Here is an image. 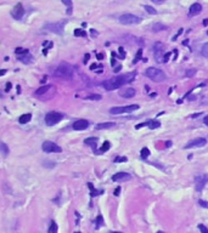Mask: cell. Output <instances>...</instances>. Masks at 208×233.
<instances>
[{"label": "cell", "mask_w": 208, "mask_h": 233, "mask_svg": "<svg viewBox=\"0 0 208 233\" xmlns=\"http://www.w3.org/2000/svg\"><path fill=\"white\" fill-rule=\"evenodd\" d=\"M136 75L135 72L133 73H128V74H124V75H118L116 78H111V79H107L106 82L102 83V86L107 90V91H112V90H116L118 87H121L128 83H132L134 80V77Z\"/></svg>", "instance_id": "6da1fadb"}, {"label": "cell", "mask_w": 208, "mask_h": 233, "mask_svg": "<svg viewBox=\"0 0 208 233\" xmlns=\"http://www.w3.org/2000/svg\"><path fill=\"white\" fill-rule=\"evenodd\" d=\"M145 75L148 79H151L152 82H156V83H161V82H163V80H166V78H167L166 73L163 72V70L158 69V68H155V67L147 68L146 72H145Z\"/></svg>", "instance_id": "7a4b0ae2"}, {"label": "cell", "mask_w": 208, "mask_h": 233, "mask_svg": "<svg viewBox=\"0 0 208 233\" xmlns=\"http://www.w3.org/2000/svg\"><path fill=\"white\" fill-rule=\"evenodd\" d=\"M72 74H73V69L71 66H68L66 63H62L60 65L54 72V75L57 77V78H63V79H69L72 78Z\"/></svg>", "instance_id": "3957f363"}, {"label": "cell", "mask_w": 208, "mask_h": 233, "mask_svg": "<svg viewBox=\"0 0 208 233\" xmlns=\"http://www.w3.org/2000/svg\"><path fill=\"white\" fill-rule=\"evenodd\" d=\"M67 21H60V22H54V23H46L44 26V29L49 30V32H53L55 34H63V29H65V24Z\"/></svg>", "instance_id": "277c9868"}, {"label": "cell", "mask_w": 208, "mask_h": 233, "mask_svg": "<svg viewBox=\"0 0 208 233\" xmlns=\"http://www.w3.org/2000/svg\"><path fill=\"white\" fill-rule=\"evenodd\" d=\"M137 105H129V106H121V107H112L110 109L111 114H124V113H132L134 110H137Z\"/></svg>", "instance_id": "5b68a950"}, {"label": "cell", "mask_w": 208, "mask_h": 233, "mask_svg": "<svg viewBox=\"0 0 208 233\" xmlns=\"http://www.w3.org/2000/svg\"><path fill=\"white\" fill-rule=\"evenodd\" d=\"M62 119H63V114L57 113V112H49L45 115V123L48 126H54L55 124L60 123Z\"/></svg>", "instance_id": "8992f818"}, {"label": "cell", "mask_w": 208, "mask_h": 233, "mask_svg": "<svg viewBox=\"0 0 208 233\" xmlns=\"http://www.w3.org/2000/svg\"><path fill=\"white\" fill-rule=\"evenodd\" d=\"M119 22L122 24H127V26L137 24V23L141 22V18L135 16V15H132V14H123V15L119 16Z\"/></svg>", "instance_id": "52a82bcc"}, {"label": "cell", "mask_w": 208, "mask_h": 233, "mask_svg": "<svg viewBox=\"0 0 208 233\" xmlns=\"http://www.w3.org/2000/svg\"><path fill=\"white\" fill-rule=\"evenodd\" d=\"M42 148L45 153H61L62 152V148L60 146H57L55 142H53V141H45V142H43Z\"/></svg>", "instance_id": "ba28073f"}, {"label": "cell", "mask_w": 208, "mask_h": 233, "mask_svg": "<svg viewBox=\"0 0 208 233\" xmlns=\"http://www.w3.org/2000/svg\"><path fill=\"white\" fill-rule=\"evenodd\" d=\"M207 182H208V175L207 174L195 176V188H196V191L201 192L204 188Z\"/></svg>", "instance_id": "9c48e42d"}, {"label": "cell", "mask_w": 208, "mask_h": 233, "mask_svg": "<svg viewBox=\"0 0 208 233\" xmlns=\"http://www.w3.org/2000/svg\"><path fill=\"white\" fill-rule=\"evenodd\" d=\"M24 15V9H23V5L21 3H18L15 5V7L12 9L11 11V16L15 18V19H21Z\"/></svg>", "instance_id": "30bf717a"}, {"label": "cell", "mask_w": 208, "mask_h": 233, "mask_svg": "<svg viewBox=\"0 0 208 233\" xmlns=\"http://www.w3.org/2000/svg\"><path fill=\"white\" fill-rule=\"evenodd\" d=\"M207 143V140L206 138H202V137H197V138H194L191 141L187 142V145L185 146V148H194V147H203L206 146Z\"/></svg>", "instance_id": "8fae6325"}, {"label": "cell", "mask_w": 208, "mask_h": 233, "mask_svg": "<svg viewBox=\"0 0 208 233\" xmlns=\"http://www.w3.org/2000/svg\"><path fill=\"white\" fill-rule=\"evenodd\" d=\"M89 124H90V123H89L88 120H85V119H79V120L74 121L73 125H72V128H73V130H78V131H81V130H85V129H88Z\"/></svg>", "instance_id": "7c38bea8"}, {"label": "cell", "mask_w": 208, "mask_h": 233, "mask_svg": "<svg viewBox=\"0 0 208 233\" xmlns=\"http://www.w3.org/2000/svg\"><path fill=\"white\" fill-rule=\"evenodd\" d=\"M135 94H136V91L133 87H124L119 91V96L123 98H132L135 96Z\"/></svg>", "instance_id": "4fadbf2b"}, {"label": "cell", "mask_w": 208, "mask_h": 233, "mask_svg": "<svg viewBox=\"0 0 208 233\" xmlns=\"http://www.w3.org/2000/svg\"><path fill=\"white\" fill-rule=\"evenodd\" d=\"M132 176L128 174V173H123V171H121V173H117L112 176V181L114 182H119V181H127V180H130Z\"/></svg>", "instance_id": "5bb4252c"}, {"label": "cell", "mask_w": 208, "mask_h": 233, "mask_svg": "<svg viewBox=\"0 0 208 233\" xmlns=\"http://www.w3.org/2000/svg\"><path fill=\"white\" fill-rule=\"evenodd\" d=\"M202 12V5L199 3H195L189 9V16H197Z\"/></svg>", "instance_id": "9a60e30c"}, {"label": "cell", "mask_w": 208, "mask_h": 233, "mask_svg": "<svg viewBox=\"0 0 208 233\" xmlns=\"http://www.w3.org/2000/svg\"><path fill=\"white\" fill-rule=\"evenodd\" d=\"M17 60L21 61V62L24 63V65H28V63H32L33 62V57H32V55L29 54V52L23 54V55H18V58Z\"/></svg>", "instance_id": "2e32d148"}, {"label": "cell", "mask_w": 208, "mask_h": 233, "mask_svg": "<svg viewBox=\"0 0 208 233\" xmlns=\"http://www.w3.org/2000/svg\"><path fill=\"white\" fill-rule=\"evenodd\" d=\"M97 141H99L97 137H89V138H85V140H84V143L88 145V146H90V147L94 149V152H96L95 146H96V143H97Z\"/></svg>", "instance_id": "e0dca14e"}, {"label": "cell", "mask_w": 208, "mask_h": 233, "mask_svg": "<svg viewBox=\"0 0 208 233\" xmlns=\"http://www.w3.org/2000/svg\"><path fill=\"white\" fill-rule=\"evenodd\" d=\"M31 119H32V115L29 113H26V114H22L18 118V121H19V124H27V123L31 121Z\"/></svg>", "instance_id": "ac0fdd59"}, {"label": "cell", "mask_w": 208, "mask_h": 233, "mask_svg": "<svg viewBox=\"0 0 208 233\" xmlns=\"http://www.w3.org/2000/svg\"><path fill=\"white\" fill-rule=\"evenodd\" d=\"M61 1L67 6V15H72V10H73L72 0H61Z\"/></svg>", "instance_id": "d6986e66"}, {"label": "cell", "mask_w": 208, "mask_h": 233, "mask_svg": "<svg viewBox=\"0 0 208 233\" xmlns=\"http://www.w3.org/2000/svg\"><path fill=\"white\" fill-rule=\"evenodd\" d=\"M114 125H116L114 123H100V124H97V125L95 126V129H96V130H102V129L112 128V126H114Z\"/></svg>", "instance_id": "ffe728a7"}, {"label": "cell", "mask_w": 208, "mask_h": 233, "mask_svg": "<svg viewBox=\"0 0 208 233\" xmlns=\"http://www.w3.org/2000/svg\"><path fill=\"white\" fill-rule=\"evenodd\" d=\"M51 86L50 85H45V86H42V87H39L37 91H35V95L37 96H40V95H44L45 92H48L49 91V89H50Z\"/></svg>", "instance_id": "44dd1931"}, {"label": "cell", "mask_w": 208, "mask_h": 233, "mask_svg": "<svg viewBox=\"0 0 208 233\" xmlns=\"http://www.w3.org/2000/svg\"><path fill=\"white\" fill-rule=\"evenodd\" d=\"M146 125L150 128V129H157V128H160L161 126V123L160 121H156V120H150V121H146Z\"/></svg>", "instance_id": "7402d4cb"}, {"label": "cell", "mask_w": 208, "mask_h": 233, "mask_svg": "<svg viewBox=\"0 0 208 233\" xmlns=\"http://www.w3.org/2000/svg\"><path fill=\"white\" fill-rule=\"evenodd\" d=\"M110 147H111V143L108 142V141H105L104 145H102V147H101L100 149H99V151L96 152V153H105V152H107L108 149H110Z\"/></svg>", "instance_id": "603a6c76"}, {"label": "cell", "mask_w": 208, "mask_h": 233, "mask_svg": "<svg viewBox=\"0 0 208 233\" xmlns=\"http://www.w3.org/2000/svg\"><path fill=\"white\" fill-rule=\"evenodd\" d=\"M163 29H167V26L161 24V23H156V24H153V27H152V30H153V32H160V30H163Z\"/></svg>", "instance_id": "cb8c5ba5"}, {"label": "cell", "mask_w": 208, "mask_h": 233, "mask_svg": "<svg viewBox=\"0 0 208 233\" xmlns=\"http://www.w3.org/2000/svg\"><path fill=\"white\" fill-rule=\"evenodd\" d=\"M140 156H141V158H143V159L148 158V156H150V149L146 148V147H144V148L140 151Z\"/></svg>", "instance_id": "d4e9b609"}, {"label": "cell", "mask_w": 208, "mask_h": 233, "mask_svg": "<svg viewBox=\"0 0 208 233\" xmlns=\"http://www.w3.org/2000/svg\"><path fill=\"white\" fill-rule=\"evenodd\" d=\"M143 58V49H139L137 50V52H136V55H135V58H134V61H133V63H136V62H139Z\"/></svg>", "instance_id": "484cf974"}, {"label": "cell", "mask_w": 208, "mask_h": 233, "mask_svg": "<svg viewBox=\"0 0 208 233\" xmlns=\"http://www.w3.org/2000/svg\"><path fill=\"white\" fill-rule=\"evenodd\" d=\"M0 148H1V154H3V157H6L7 154H9V147L4 143V142H1V146H0Z\"/></svg>", "instance_id": "4316f807"}, {"label": "cell", "mask_w": 208, "mask_h": 233, "mask_svg": "<svg viewBox=\"0 0 208 233\" xmlns=\"http://www.w3.org/2000/svg\"><path fill=\"white\" fill-rule=\"evenodd\" d=\"M95 222H96L95 227H96V228H100V227L104 225V219H102V216H101V215H99V216L96 217V221H95Z\"/></svg>", "instance_id": "83f0119b"}, {"label": "cell", "mask_w": 208, "mask_h": 233, "mask_svg": "<svg viewBox=\"0 0 208 233\" xmlns=\"http://www.w3.org/2000/svg\"><path fill=\"white\" fill-rule=\"evenodd\" d=\"M74 35L76 37H86V32L85 30H83V29H76L74 30Z\"/></svg>", "instance_id": "f1b7e54d"}, {"label": "cell", "mask_w": 208, "mask_h": 233, "mask_svg": "<svg viewBox=\"0 0 208 233\" xmlns=\"http://www.w3.org/2000/svg\"><path fill=\"white\" fill-rule=\"evenodd\" d=\"M145 10H146V12H148L150 15H156L157 14L156 10L152 6H150V5H145Z\"/></svg>", "instance_id": "f546056e"}, {"label": "cell", "mask_w": 208, "mask_h": 233, "mask_svg": "<svg viewBox=\"0 0 208 233\" xmlns=\"http://www.w3.org/2000/svg\"><path fill=\"white\" fill-rule=\"evenodd\" d=\"M57 232V225L55 221H51V226L49 227V233H55Z\"/></svg>", "instance_id": "4dcf8cb0"}, {"label": "cell", "mask_w": 208, "mask_h": 233, "mask_svg": "<svg viewBox=\"0 0 208 233\" xmlns=\"http://www.w3.org/2000/svg\"><path fill=\"white\" fill-rule=\"evenodd\" d=\"M196 74V69L195 68H190V69H187L186 70V73H185V75L187 77V78H191V77H194Z\"/></svg>", "instance_id": "1f68e13d"}, {"label": "cell", "mask_w": 208, "mask_h": 233, "mask_svg": "<svg viewBox=\"0 0 208 233\" xmlns=\"http://www.w3.org/2000/svg\"><path fill=\"white\" fill-rule=\"evenodd\" d=\"M201 54L204 56V57H208V43H206L203 46H202V50H201Z\"/></svg>", "instance_id": "d6a6232c"}, {"label": "cell", "mask_w": 208, "mask_h": 233, "mask_svg": "<svg viewBox=\"0 0 208 233\" xmlns=\"http://www.w3.org/2000/svg\"><path fill=\"white\" fill-rule=\"evenodd\" d=\"M88 187L90 188V192H91V197H95V196H97V193H99V192H97V191L94 188L93 184H90V182H89V184H88Z\"/></svg>", "instance_id": "836d02e7"}, {"label": "cell", "mask_w": 208, "mask_h": 233, "mask_svg": "<svg viewBox=\"0 0 208 233\" xmlns=\"http://www.w3.org/2000/svg\"><path fill=\"white\" fill-rule=\"evenodd\" d=\"M15 52L17 54V55H23V54H27V52H29L27 49H22V47H17L16 50H15Z\"/></svg>", "instance_id": "e575fe53"}, {"label": "cell", "mask_w": 208, "mask_h": 233, "mask_svg": "<svg viewBox=\"0 0 208 233\" xmlns=\"http://www.w3.org/2000/svg\"><path fill=\"white\" fill-rule=\"evenodd\" d=\"M127 160H128L127 157H117V158L113 159L114 163H119V161H127Z\"/></svg>", "instance_id": "d590c367"}, {"label": "cell", "mask_w": 208, "mask_h": 233, "mask_svg": "<svg viewBox=\"0 0 208 233\" xmlns=\"http://www.w3.org/2000/svg\"><path fill=\"white\" fill-rule=\"evenodd\" d=\"M88 100H101V95H89Z\"/></svg>", "instance_id": "8d00e7d4"}, {"label": "cell", "mask_w": 208, "mask_h": 233, "mask_svg": "<svg viewBox=\"0 0 208 233\" xmlns=\"http://www.w3.org/2000/svg\"><path fill=\"white\" fill-rule=\"evenodd\" d=\"M199 204L202 206V208H207L208 209V201H206V200H202V199H200L199 200Z\"/></svg>", "instance_id": "74e56055"}, {"label": "cell", "mask_w": 208, "mask_h": 233, "mask_svg": "<svg viewBox=\"0 0 208 233\" xmlns=\"http://www.w3.org/2000/svg\"><path fill=\"white\" fill-rule=\"evenodd\" d=\"M199 229H200L202 233H208V228H207L206 226H203V225H199Z\"/></svg>", "instance_id": "f35d334b"}, {"label": "cell", "mask_w": 208, "mask_h": 233, "mask_svg": "<svg viewBox=\"0 0 208 233\" xmlns=\"http://www.w3.org/2000/svg\"><path fill=\"white\" fill-rule=\"evenodd\" d=\"M171 55H172V52H166L164 56H163V62H168V60H169Z\"/></svg>", "instance_id": "ab89813d"}, {"label": "cell", "mask_w": 208, "mask_h": 233, "mask_svg": "<svg viewBox=\"0 0 208 233\" xmlns=\"http://www.w3.org/2000/svg\"><path fill=\"white\" fill-rule=\"evenodd\" d=\"M119 54H121V60H123L125 57V52H124V49L123 47H119Z\"/></svg>", "instance_id": "60d3db41"}, {"label": "cell", "mask_w": 208, "mask_h": 233, "mask_svg": "<svg viewBox=\"0 0 208 233\" xmlns=\"http://www.w3.org/2000/svg\"><path fill=\"white\" fill-rule=\"evenodd\" d=\"M151 1L153 3V4H157V5H161V4H163L166 0H151Z\"/></svg>", "instance_id": "b9f144b4"}, {"label": "cell", "mask_w": 208, "mask_h": 233, "mask_svg": "<svg viewBox=\"0 0 208 233\" xmlns=\"http://www.w3.org/2000/svg\"><path fill=\"white\" fill-rule=\"evenodd\" d=\"M181 33H183V28H180V29H179V32H178V33H176V34L173 37V40H176V39H178V37H179Z\"/></svg>", "instance_id": "7bdbcfd3"}, {"label": "cell", "mask_w": 208, "mask_h": 233, "mask_svg": "<svg viewBox=\"0 0 208 233\" xmlns=\"http://www.w3.org/2000/svg\"><path fill=\"white\" fill-rule=\"evenodd\" d=\"M111 55H112V60H111V65H112V66H114V63H116V58H114V57H116V52H112Z\"/></svg>", "instance_id": "ee69618b"}, {"label": "cell", "mask_w": 208, "mask_h": 233, "mask_svg": "<svg viewBox=\"0 0 208 233\" xmlns=\"http://www.w3.org/2000/svg\"><path fill=\"white\" fill-rule=\"evenodd\" d=\"M119 192H121V187H117L116 189H114V196H119Z\"/></svg>", "instance_id": "f6af8a7d"}, {"label": "cell", "mask_w": 208, "mask_h": 233, "mask_svg": "<svg viewBox=\"0 0 208 233\" xmlns=\"http://www.w3.org/2000/svg\"><path fill=\"white\" fill-rule=\"evenodd\" d=\"M11 83H6V89H5V91H9V90H11Z\"/></svg>", "instance_id": "bcb514c9"}, {"label": "cell", "mask_w": 208, "mask_h": 233, "mask_svg": "<svg viewBox=\"0 0 208 233\" xmlns=\"http://www.w3.org/2000/svg\"><path fill=\"white\" fill-rule=\"evenodd\" d=\"M200 115H202V112H200V113H195V114H192V115H191V118H197V117H200Z\"/></svg>", "instance_id": "7dc6e473"}, {"label": "cell", "mask_w": 208, "mask_h": 233, "mask_svg": "<svg viewBox=\"0 0 208 233\" xmlns=\"http://www.w3.org/2000/svg\"><path fill=\"white\" fill-rule=\"evenodd\" d=\"M96 58L97 60H102L104 58V55L102 54H96Z\"/></svg>", "instance_id": "c3c4849f"}, {"label": "cell", "mask_w": 208, "mask_h": 233, "mask_svg": "<svg viewBox=\"0 0 208 233\" xmlns=\"http://www.w3.org/2000/svg\"><path fill=\"white\" fill-rule=\"evenodd\" d=\"M203 123H204V125H207V126H208V115H207V117H204Z\"/></svg>", "instance_id": "681fc988"}, {"label": "cell", "mask_w": 208, "mask_h": 233, "mask_svg": "<svg viewBox=\"0 0 208 233\" xmlns=\"http://www.w3.org/2000/svg\"><path fill=\"white\" fill-rule=\"evenodd\" d=\"M89 58H90V55L86 54V55H85V60H84V63H86V62H88V60H89Z\"/></svg>", "instance_id": "f907efd6"}, {"label": "cell", "mask_w": 208, "mask_h": 233, "mask_svg": "<svg viewBox=\"0 0 208 233\" xmlns=\"http://www.w3.org/2000/svg\"><path fill=\"white\" fill-rule=\"evenodd\" d=\"M121 68H122L121 66H118V67H116V68H114V73H117V72H119V70H121Z\"/></svg>", "instance_id": "816d5d0a"}, {"label": "cell", "mask_w": 208, "mask_h": 233, "mask_svg": "<svg viewBox=\"0 0 208 233\" xmlns=\"http://www.w3.org/2000/svg\"><path fill=\"white\" fill-rule=\"evenodd\" d=\"M172 146V142H171V141H167V142H166V147H171Z\"/></svg>", "instance_id": "f5cc1de1"}, {"label": "cell", "mask_w": 208, "mask_h": 233, "mask_svg": "<svg viewBox=\"0 0 208 233\" xmlns=\"http://www.w3.org/2000/svg\"><path fill=\"white\" fill-rule=\"evenodd\" d=\"M203 26H208V18L203 19Z\"/></svg>", "instance_id": "db71d44e"}, {"label": "cell", "mask_w": 208, "mask_h": 233, "mask_svg": "<svg viewBox=\"0 0 208 233\" xmlns=\"http://www.w3.org/2000/svg\"><path fill=\"white\" fill-rule=\"evenodd\" d=\"M95 68H96V65H95V63H94V65H91V66H90V69H91V70H94V69H95Z\"/></svg>", "instance_id": "11a10c76"}, {"label": "cell", "mask_w": 208, "mask_h": 233, "mask_svg": "<svg viewBox=\"0 0 208 233\" xmlns=\"http://www.w3.org/2000/svg\"><path fill=\"white\" fill-rule=\"evenodd\" d=\"M145 91H146V92H148V91H150V86H145Z\"/></svg>", "instance_id": "9f6ffc18"}, {"label": "cell", "mask_w": 208, "mask_h": 233, "mask_svg": "<svg viewBox=\"0 0 208 233\" xmlns=\"http://www.w3.org/2000/svg\"><path fill=\"white\" fill-rule=\"evenodd\" d=\"M5 73H6V70H5V69H3V70H1V72H0V75H4Z\"/></svg>", "instance_id": "6f0895ef"}, {"label": "cell", "mask_w": 208, "mask_h": 233, "mask_svg": "<svg viewBox=\"0 0 208 233\" xmlns=\"http://www.w3.org/2000/svg\"><path fill=\"white\" fill-rule=\"evenodd\" d=\"M46 78H48L46 75H45V77H43V79H42V83H44V82H46Z\"/></svg>", "instance_id": "680465c9"}, {"label": "cell", "mask_w": 208, "mask_h": 233, "mask_svg": "<svg viewBox=\"0 0 208 233\" xmlns=\"http://www.w3.org/2000/svg\"><path fill=\"white\" fill-rule=\"evenodd\" d=\"M150 96H151V97H156L157 94H156V92H152V94H150Z\"/></svg>", "instance_id": "91938a15"}, {"label": "cell", "mask_w": 208, "mask_h": 233, "mask_svg": "<svg viewBox=\"0 0 208 233\" xmlns=\"http://www.w3.org/2000/svg\"><path fill=\"white\" fill-rule=\"evenodd\" d=\"M90 32H91V34H93V35H96V32H95V30H94V29H91V30H90Z\"/></svg>", "instance_id": "94428289"}, {"label": "cell", "mask_w": 208, "mask_h": 233, "mask_svg": "<svg viewBox=\"0 0 208 233\" xmlns=\"http://www.w3.org/2000/svg\"><path fill=\"white\" fill-rule=\"evenodd\" d=\"M207 35H208V30H207Z\"/></svg>", "instance_id": "6125c7cd"}]
</instances>
